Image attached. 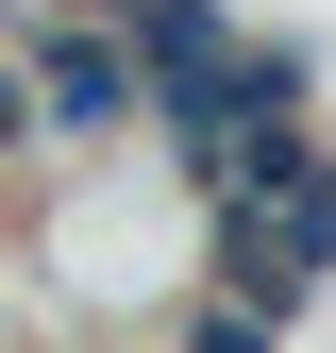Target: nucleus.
Masks as SVG:
<instances>
[{"mask_svg": "<svg viewBox=\"0 0 336 353\" xmlns=\"http://www.w3.org/2000/svg\"><path fill=\"white\" fill-rule=\"evenodd\" d=\"M185 353H286V303H235V286H202V303H185Z\"/></svg>", "mask_w": 336, "mask_h": 353, "instance_id": "obj_2", "label": "nucleus"}, {"mask_svg": "<svg viewBox=\"0 0 336 353\" xmlns=\"http://www.w3.org/2000/svg\"><path fill=\"white\" fill-rule=\"evenodd\" d=\"M202 202H219V286L235 303H303L336 286V152L286 118V135H252L235 168H202Z\"/></svg>", "mask_w": 336, "mask_h": 353, "instance_id": "obj_1", "label": "nucleus"}]
</instances>
